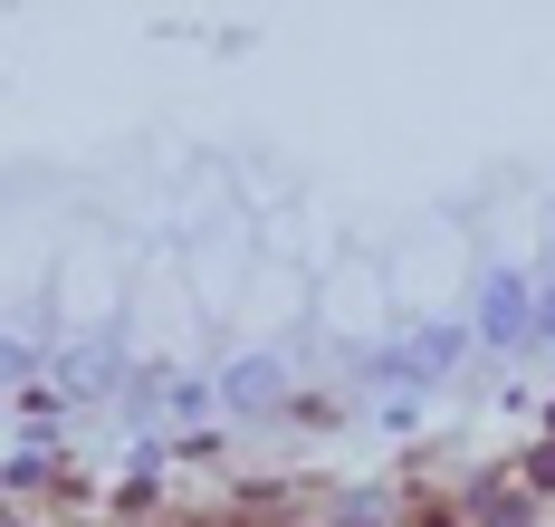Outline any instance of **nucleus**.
I'll return each instance as SVG.
<instances>
[{
    "label": "nucleus",
    "mask_w": 555,
    "mask_h": 527,
    "mask_svg": "<svg viewBox=\"0 0 555 527\" xmlns=\"http://www.w3.org/2000/svg\"><path fill=\"white\" fill-rule=\"evenodd\" d=\"M479 336H489V346H517V336H527V279H517V269L489 279V297H479Z\"/></svg>",
    "instance_id": "obj_1"
},
{
    "label": "nucleus",
    "mask_w": 555,
    "mask_h": 527,
    "mask_svg": "<svg viewBox=\"0 0 555 527\" xmlns=\"http://www.w3.org/2000/svg\"><path fill=\"white\" fill-rule=\"evenodd\" d=\"M269 394H278V364H269V355H249V364L230 374V403H269Z\"/></svg>",
    "instance_id": "obj_2"
},
{
    "label": "nucleus",
    "mask_w": 555,
    "mask_h": 527,
    "mask_svg": "<svg viewBox=\"0 0 555 527\" xmlns=\"http://www.w3.org/2000/svg\"><path fill=\"white\" fill-rule=\"evenodd\" d=\"M450 355H460V326H422V336H412V364H422V374H441Z\"/></svg>",
    "instance_id": "obj_3"
},
{
    "label": "nucleus",
    "mask_w": 555,
    "mask_h": 527,
    "mask_svg": "<svg viewBox=\"0 0 555 527\" xmlns=\"http://www.w3.org/2000/svg\"><path fill=\"white\" fill-rule=\"evenodd\" d=\"M10 374H29V346H20V336H0V384H10Z\"/></svg>",
    "instance_id": "obj_4"
}]
</instances>
